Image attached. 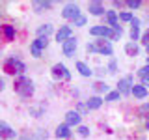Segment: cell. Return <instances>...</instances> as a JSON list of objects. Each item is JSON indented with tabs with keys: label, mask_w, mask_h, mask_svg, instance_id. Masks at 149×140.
Segmentation results:
<instances>
[{
	"label": "cell",
	"mask_w": 149,
	"mask_h": 140,
	"mask_svg": "<svg viewBox=\"0 0 149 140\" xmlns=\"http://www.w3.org/2000/svg\"><path fill=\"white\" fill-rule=\"evenodd\" d=\"M125 50H127L129 54H132V56H134V54H138V47H136V45H132V43H129L127 47H125Z\"/></svg>",
	"instance_id": "cb8c5ba5"
},
{
	"label": "cell",
	"mask_w": 149,
	"mask_h": 140,
	"mask_svg": "<svg viewBox=\"0 0 149 140\" xmlns=\"http://www.w3.org/2000/svg\"><path fill=\"white\" fill-rule=\"evenodd\" d=\"M63 19H73V21H77L78 17H80V8L77 6V4H67V6L63 8Z\"/></svg>",
	"instance_id": "277c9868"
},
{
	"label": "cell",
	"mask_w": 149,
	"mask_h": 140,
	"mask_svg": "<svg viewBox=\"0 0 149 140\" xmlns=\"http://www.w3.org/2000/svg\"><path fill=\"white\" fill-rule=\"evenodd\" d=\"M143 86H149V77H143Z\"/></svg>",
	"instance_id": "d590c367"
},
{
	"label": "cell",
	"mask_w": 149,
	"mask_h": 140,
	"mask_svg": "<svg viewBox=\"0 0 149 140\" xmlns=\"http://www.w3.org/2000/svg\"><path fill=\"white\" fill-rule=\"evenodd\" d=\"M4 69H6L9 75H19V77H21L26 67H24V64H22L19 58H9L6 62V65H4Z\"/></svg>",
	"instance_id": "7a4b0ae2"
},
{
	"label": "cell",
	"mask_w": 149,
	"mask_h": 140,
	"mask_svg": "<svg viewBox=\"0 0 149 140\" xmlns=\"http://www.w3.org/2000/svg\"><path fill=\"white\" fill-rule=\"evenodd\" d=\"M34 45H36V47H39V49H41V50H43V49H45V47H47V45H49V39H47V37H37V39L34 41Z\"/></svg>",
	"instance_id": "ffe728a7"
},
{
	"label": "cell",
	"mask_w": 149,
	"mask_h": 140,
	"mask_svg": "<svg viewBox=\"0 0 149 140\" xmlns=\"http://www.w3.org/2000/svg\"><path fill=\"white\" fill-rule=\"evenodd\" d=\"M106 21H108V24L112 28L118 26V15H116V11H106Z\"/></svg>",
	"instance_id": "ac0fdd59"
},
{
	"label": "cell",
	"mask_w": 149,
	"mask_h": 140,
	"mask_svg": "<svg viewBox=\"0 0 149 140\" xmlns=\"http://www.w3.org/2000/svg\"><path fill=\"white\" fill-rule=\"evenodd\" d=\"M90 13L91 15H104V8H102V4L101 2H91L90 4Z\"/></svg>",
	"instance_id": "4fadbf2b"
},
{
	"label": "cell",
	"mask_w": 149,
	"mask_h": 140,
	"mask_svg": "<svg viewBox=\"0 0 149 140\" xmlns=\"http://www.w3.org/2000/svg\"><path fill=\"white\" fill-rule=\"evenodd\" d=\"M97 90H99V92H108V86L102 84V82H99V84H97Z\"/></svg>",
	"instance_id": "1f68e13d"
},
{
	"label": "cell",
	"mask_w": 149,
	"mask_h": 140,
	"mask_svg": "<svg viewBox=\"0 0 149 140\" xmlns=\"http://www.w3.org/2000/svg\"><path fill=\"white\" fill-rule=\"evenodd\" d=\"M138 75H140L142 78H143V77H149V64H147V65H143V67L138 71Z\"/></svg>",
	"instance_id": "484cf974"
},
{
	"label": "cell",
	"mask_w": 149,
	"mask_h": 140,
	"mask_svg": "<svg viewBox=\"0 0 149 140\" xmlns=\"http://www.w3.org/2000/svg\"><path fill=\"white\" fill-rule=\"evenodd\" d=\"M90 34L91 36H102V37H110V39H116V32L112 30L110 26H102V24H99V26H93V28H90Z\"/></svg>",
	"instance_id": "3957f363"
},
{
	"label": "cell",
	"mask_w": 149,
	"mask_h": 140,
	"mask_svg": "<svg viewBox=\"0 0 149 140\" xmlns=\"http://www.w3.org/2000/svg\"><path fill=\"white\" fill-rule=\"evenodd\" d=\"M102 105V99L101 97H90V101L86 103V106H88V110H95V108H99V106Z\"/></svg>",
	"instance_id": "9a60e30c"
},
{
	"label": "cell",
	"mask_w": 149,
	"mask_h": 140,
	"mask_svg": "<svg viewBox=\"0 0 149 140\" xmlns=\"http://www.w3.org/2000/svg\"><path fill=\"white\" fill-rule=\"evenodd\" d=\"M138 37H140V28H132V30H130V39L136 41Z\"/></svg>",
	"instance_id": "83f0119b"
},
{
	"label": "cell",
	"mask_w": 149,
	"mask_h": 140,
	"mask_svg": "<svg viewBox=\"0 0 149 140\" xmlns=\"http://www.w3.org/2000/svg\"><path fill=\"white\" fill-rule=\"evenodd\" d=\"M0 90H4V80L0 78Z\"/></svg>",
	"instance_id": "8d00e7d4"
},
{
	"label": "cell",
	"mask_w": 149,
	"mask_h": 140,
	"mask_svg": "<svg viewBox=\"0 0 149 140\" xmlns=\"http://www.w3.org/2000/svg\"><path fill=\"white\" fill-rule=\"evenodd\" d=\"M91 45H93V50H99L101 54H106V56L112 54V45H110V41L101 39V41H97V43H91Z\"/></svg>",
	"instance_id": "8992f818"
},
{
	"label": "cell",
	"mask_w": 149,
	"mask_h": 140,
	"mask_svg": "<svg viewBox=\"0 0 149 140\" xmlns=\"http://www.w3.org/2000/svg\"><path fill=\"white\" fill-rule=\"evenodd\" d=\"M119 95H121L119 92H110L108 95L104 97V101H116V99H119Z\"/></svg>",
	"instance_id": "603a6c76"
},
{
	"label": "cell",
	"mask_w": 149,
	"mask_h": 140,
	"mask_svg": "<svg viewBox=\"0 0 149 140\" xmlns=\"http://www.w3.org/2000/svg\"><path fill=\"white\" fill-rule=\"evenodd\" d=\"M119 19H121V21H125V22H132V13H129V11H123V13H121V15H119Z\"/></svg>",
	"instance_id": "7402d4cb"
},
{
	"label": "cell",
	"mask_w": 149,
	"mask_h": 140,
	"mask_svg": "<svg viewBox=\"0 0 149 140\" xmlns=\"http://www.w3.org/2000/svg\"><path fill=\"white\" fill-rule=\"evenodd\" d=\"M132 28H140V21H138V19H132Z\"/></svg>",
	"instance_id": "836d02e7"
},
{
	"label": "cell",
	"mask_w": 149,
	"mask_h": 140,
	"mask_svg": "<svg viewBox=\"0 0 149 140\" xmlns=\"http://www.w3.org/2000/svg\"><path fill=\"white\" fill-rule=\"evenodd\" d=\"M74 50H77V39H73V37H71V39H67L63 43V54L65 56H73Z\"/></svg>",
	"instance_id": "8fae6325"
},
{
	"label": "cell",
	"mask_w": 149,
	"mask_h": 140,
	"mask_svg": "<svg viewBox=\"0 0 149 140\" xmlns=\"http://www.w3.org/2000/svg\"><path fill=\"white\" fill-rule=\"evenodd\" d=\"M80 123V114L78 112H74V110H71V112H67L65 114V125H78Z\"/></svg>",
	"instance_id": "30bf717a"
},
{
	"label": "cell",
	"mask_w": 149,
	"mask_h": 140,
	"mask_svg": "<svg viewBox=\"0 0 149 140\" xmlns=\"http://www.w3.org/2000/svg\"><path fill=\"white\" fill-rule=\"evenodd\" d=\"M0 136H4V138H17V133L9 127L8 123L0 121Z\"/></svg>",
	"instance_id": "52a82bcc"
},
{
	"label": "cell",
	"mask_w": 149,
	"mask_h": 140,
	"mask_svg": "<svg viewBox=\"0 0 149 140\" xmlns=\"http://www.w3.org/2000/svg\"><path fill=\"white\" fill-rule=\"evenodd\" d=\"M50 32H52V26H50V24H43V26L37 28V37H47Z\"/></svg>",
	"instance_id": "e0dca14e"
},
{
	"label": "cell",
	"mask_w": 149,
	"mask_h": 140,
	"mask_svg": "<svg viewBox=\"0 0 149 140\" xmlns=\"http://www.w3.org/2000/svg\"><path fill=\"white\" fill-rule=\"evenodd\" d=\"M77 69H78V71H80V75H84V77H91V69L90 67H88V65L86 64H84V62H77Z\"/></svg>",
	"instance_id": "2e32d148"
},
{
	"label": "cell",
	"mask_w": 149,
	"mask_h": 140,
	"mask_svg": "<svg viewBox=\"0 0 149 140\" xmlns=\"http://www.w3.org/2000/svg\"><path fill=\"white\" fill-rule=\"evenodd\" d=\"M114 71H116V62H112L110 64V73H114Z\"/></svg>",
	"instance_id": "e575fe53"
},
{
	"label": "cell",
	"mask_w": 149,
	"mask_h": 140,
	"mask_svg": "<svg viewBox=\"0 0 149 140\" xmlns=\"http://www.w3.org/2000/svg\"><path fill=\"white\" fill-rule=\"evenodd\" d=\"M30 50H32V54H34L36 58H39V56H41V49H39V47H36L34 43H32V47H30Z\"/></svg>",
	"instance_id": "f1b7e54d"
},
{
	"label": "cell",
	"mask_w": 149,
	"mask_h": 140,
	"mask_svg": "<svg viewBox=\"0 0 149 140\" xmlns=\"http://www.w3.org/2000/svg\"><path fill=\"white\" fill-rule=\"evenodd\" d=\"M132 77H125V78H121L119 84H118V92L121 93V95H127V93H132Z\"/></svg>",
	"instance_id": "5b68a950"
},
{
	"label": "cell",
	"mask_w": 149,
	"mask_h": 140,
	"mask_svg": "<svg viewBox=\"0 0 149 140\" xmlns=\"http://www.w3.org/2000/svg\"><path fill=\"white\" fill-rule=\"evenodd\" d=\"M142 41H143V45H146V47H149V30L146 32V34H143V37H142Z\"/></svg>",
	"instance_id": "d6a6232c"
},
{
	"label": "cell",
	"mask_w": 149,
	"mask_h": 140,
	"mask_svg": "<svg viewBox=\"0 0 149 140\" xmlns=\"http://www.w3.org/2000/svg\"><path fill=\"white\" fill-rule=\"evenodd\" d=\"M4 36H6V39H13V36H15L13 26H4Z\"/></svg>",
	"instance_id": "44dd1931"
},
{
	"label": "cell",
	"mask_w": 149,
	"mask_h": 140,
	"mask_svg": "<svg viewBox=\"0 0 149 140\" xmlns=\"http://www.w3.org/2000/svg\"><path fill=\"white\" fill-rule=\"evenodd\" d=\"M127 6H129L130 9H136V8L142 6V2H140V0H129V2H127Z\"/></svg>",
	"instance_id": "d4e9b609"
},
{
	"label": "cell",
	"mask_w": 149,
	"mask_h": 140,
	"mask_svg": "<svg viewBox=\"0 0 149 140\" xmlns=\"http://www.w3.org/2000/svg\"><path fill=\"white\" fill-rule=\"evenodd\" d=\"M56 39L62 41V43H65L67 39H71V28H69V26H62L58 32H56Z\"/></svg>",
	"instance_id": "9c48e42d"
},
{
	"label": "cell",
	"mask_w": 149,
	"mask_h": 140,
	"mask_svg": "<svg viewBox=\"0 0 149 140\" xmlns=\"http://www.w3.org/2000/svg\"><path fill=\"white\" fill-rule=\"evenodd\" d=\"M140 114H142V116H147V118H149V103H146V105L140 106Z\"/></svg>",
	"instance_id": "4316f807"
},
{
	"label": "cell",
	"mask_w": 149,
	"mask_h": 140,
	"mask_svg": "<svg viewBox=\"0 0 149 140\" xmlns=\"http://www.w3.org/2000/svg\"><path fill=\"white\" fill-rule=\"evenodd\" d=\"M78 133H80V136H90V129L84 127V125H82V127H78Z\"/></svg>",
	"instance_id": "f546056e"
},
{
	"label": "cell",
	"mask_w": 149,
	"mask_h": 140,
	"mask_svg": "<svg viewBox=\"0 0 149 140\" xmlns=\"http://www.w3.org/2000/svg\"><path fill=\"white\" fill-rule=\"evenodd\" d=\"M15 92L19 95H22V97H30L32 93H34V82H32L28 77H22L21 75V77L15 80Z\"/></svg>",
	"instance_id": "6da1fadb"
},
{
	"label": "cell",
	"mask_w": 149,
	"mask_h": 140,
	"mask_svg": "<svg viewBox=\"0 0 149 140\" xmlns=\"http://www.w3.org/2000/svg\"><path fill=\"white\" fill-rule=\"evenodd\" d=\"M56 136L58 138H69L71 136V131H69V125H60L58 129H56Z\"/></svg>",
	"instance_id": "5bb4252c"
},
{
	"label": "cell",
	"mask_w": 149,
	"mask_h": 140,
	"mask_svg": "<svg viewBox=\"0 0 149 140\" xmlns=\"http://www.w3.org/2000/svg\"><path fill=\"white\" fill-rule=\"evenodd\" d=\"M50 6H52V2H34V9L37 13H41L43 9H49Z\"/></svg>",
	"instance_id": "d6986e66"
},
{
	"label": "cell",
	"mask_w": 149,
	"mask_h": 140,
	"mask_svg": "<svg viewBox=\"0 0 149 140\" xmlns=\"http://www.w3.org/2000/svg\"><path fill=\"white\" fill-rule=\"evenodd\" d=\"M132 95L138 97V99H143V97L147 95L146 86H143V84H134V86H132Z\"/></svg>",
	"instance_id": "7c38bea8"
},
{
	"label": "cell",
	"mask_w": 149,
	"mask_h": 140,
	"mask_svg": "<svg viewBox=\"0 0 149 140\" xmlns=\"http://www.w3.org/2000/svg\"><path fill=\"white\" fill-rule=\"evenodd\" d=\"M146 127H147V131H149V120H147V123H146Z\"/></svg>",
	"instance_id": "74e56055"
},
{
	"label": "cell",
	"mask_w": 149,
	"mask_h": 140,
	"mask_svg": "<svg viewBox=\"0 0 149 140\" xmlns=\"http://www.w3.org/2000/svg\"><path fill=\"white\" fill-rule=\"evenodd\" d=\"M84 24H86V17H82V15L74 21V26H84Z\"/></svg>",
	"instance_id": "4dcf8cb0"
},
{
	"label": "cell",
	"mask_w": 149,
	"mask_h": 140,
	"mask_svg": "<svg viewBox=\"0 0 149 140\" xmlns=\"http://www.w3.org/2000/svg\"><path fill=\"white\" fill-rule=\"evenodd\" d=\"M52 73L54 77H63V78H71V73L67 71V67H65L63 64H56L52 67Z\"/></svg>",
	"instance_id": "ba28073f"
}]
</instances>
